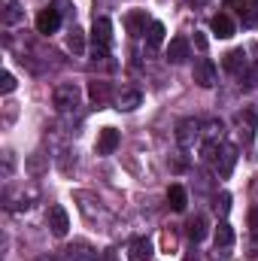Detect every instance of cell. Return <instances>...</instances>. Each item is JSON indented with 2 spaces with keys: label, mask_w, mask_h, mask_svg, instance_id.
Returning a JSON list of instances; mask_svg holds the SVG:
<instances>
[{
  "label": "cell",
  "mask_w": 258,
  "mask_h": 261,
  "mask_svg": "<svg viewBox=\"0 0 258 261\" xmlns=\"http://www.w3.org/2000/svg\"><path fill=\"white\" fill-rule=\"evenodd\" d=\"M52 103H55L58 113H73V110L79 107V88H76L73 82H61V85H55V91H52Z\"/></svg>",
  "instance_id": "obj_1"
},
{
  "label": "cell",
  "mask_w": 258,
  "mask_h": 261,
  "mask_svg": "<svg viewBox=\"0 0 258 261\" xmlns=\"http://www.w3.org/2000/svg\"><path fill=\"white\" fill-rule=\"evenodd\" d=\"M37 200V189H6L3 192V206L6 210H31Z\"/></svg>",
  "instance_id": "obj_2"
},
{
  "label": "cell",
  "mask_w": 258,
  "mask_h": 261,
  "mask_svg": "<svg viewBox=\"0 0 258 261\" xmlns=\"http://www.w3.org/2000/svg\"><path fill=\"white\" fill-rule=\"evenodd\" d=\"M210 164H213L216 176L228 179V176H231V170H234V164H237V149H234V146H228V143H222V146H219V152H216V158H213Z\"/></svg>",
  "instance_id": "obj_3"
},
{
  "label": "cell",
  "mask_w": 258,
  "mask_h": 261,
  "mask_svg": "<svg viewBox=\"0 0 258 261\" xmlns=\"http://www.w3.org/2000/svg\"><path fill=\"white\" fill-rule=\"evenodd\" d=\"M200 130H203V122H197V119H179L176 122V143L183 149H192L194 143L200 140Z\"/></svg>",
  "instance_id": "obj_4"
},
{
  "label": "cell",
  "mask_w": 258,
  "mask_h": 261,
  "mask_svg": "<svg viewBox=\"0 0 258 261\" xmlns=\"http://www.w3.org/2000/svg\"><path fill=\"white\" fill-rule=\"evenodd\" d=\"M216 252H213V258H222V261H228L231 258V246H234V228L222 219L219 222V228H216Z\"/></svg>",
  "instance_id": "obj_5"
},
{
  "label": "cell",
  "mask_w": 258,
  "mask_h": 261,
  "mask_svg": "<svg viewBox=\"0 0 258 261\" xmlns=\"http://www.w3.org/2000/svg\"><path fill=\"white\" fill-rule=\"evenodd\" d=\"M76 200H79V210H82V216H85L88 222H104V219H107V210L100 206V200H97L94 195L76 192Z\"/></svg>",
  "instance_id": "obj_6"
},
{
  "label": "cell",
  "mask_w": 258,
  "mask_h": 261,
  "mask_svg": "<svg viewBox=\"0 0 258 261\" xmlns=\"http://www.w3.org/2000/svg\"><path fill=\"white\" fill-rule=\"evenodd\" d=\"M46 222H49V228H52L55 237H67V231H70V216H67V210L61 203H52V206H49Z\"/></svg>",
  "instance_id": "obj_7"
},
{
  "label": "cell",
  "mask_w": 258,
  "mask_h": 261,
  "mask_svg": "<svg viewBox=\"0 0 258 261\" xmlns=\"http://www.w3.org/2000/svg\"><path fill=\"white\" fill-rule=\"evenodd\" d=\"M194 82H197L200 88H213V85L219 82V70H216V64H213L210 58H200V61L194 64Z\"/></svg>",
  "instance_id": "obj_8"
},
{
  "label": "cell",
  "mask_w": 258,
  "mask_h": 261,
  "mask_svg": "<svg viewBox=\"0 0 258 261\" xmlns=\"http://www.w3.org/2000/svg\"><path fill=\"white\" fill-rule=\"evenodd\" d=\"M64 252H67V261H97V249L91 243H85V240H73Z\"/></svg>",
  "instance_id": "obj_9"
},
{
  "label": "cell",
  "mask_w": 258,
  "mask_h": 261,
  "mask_svg": "<svg viewBox=\"0 0 258 261\" xmlns=\"http://www.w3.org/2000/svg\"><path fill=\"white\" fill-rule=\"evenodd\" d=\"M58 24H61V12L58 9H52V6H46V9H40V15H37V31L40 34H55L58 31Z\"/></svg>",
  "instance_id": "obj_10"
},
{
  "label": "cell",
  "mask_w": 258,
  "mask_h": 261,
  "mask_svg": "<svg viewBox=\"0 0 258 261\" xmlns=\"http://www.w3.org/2000/svg\"><path fill=\"white\" fill-rule=\"evenodd\" d=\"M122 143V134L116 128H104L97 134V155H113Z\"/></svg>",
  "instance_id": "obj_11"
},
{
  "label": "cell",
  "mask_w": 258,
  "mask_h": 261,
  "mask_svg": "<svg viewBox=\"0 0 258 261\" xmlns=\"http://www.w3.org/2000/svg\"><path fill=\"white\" fill-rule=\"evenodd\" d=\"M91 40L110 49V43H113V21H110L107 15H100V18H94V24H91Z\"/></svg>",
  "instance_id": "obj_12"
},
{
  "label": "cell",
  "mask_w": 258,
  "mask_h": 261,
  "mask_svg": "<svg viewBox=\"0 0 258 261\" xmlns=\"http://www.w3.org/2000/svg\"><path fill=\"white\" fill-rule=\"evenodd\" d=\"M149 15H146V9H134V12H128L125 15V28H128L131 37H140V34H146L149 31Z\"/></svg>",
  "instance_id": "obj_13"
},
{
  "label": "cell",
  "mask_w": 258,
  "mask_h": 261,
  "mask_svg": "<svg viewBox=\"0 0 258 261\" xmlns=\"http://www.w3.org/2000/svg\"><path fill=\"white\" fill-rule=\"evenodd\" d=\"M210 28H213V34H216V37H222V40H228V37H234V34H237V24H234V18H231L228 12L213 15Z\"/></svg>",
  "instance_id": "obj_14"
},
{
  "label": "cell",
  "mask_w": 258,
  "mask_h": 261,
  "mask_svg": "<svg viewBox=\"0 0 258 261\" xmlns=\"http://www.w3.org/2000/svg\"><path fill=\"white\" fill-rule=\"evenodd\" d=\"M189 40L186 37H173L170 43H167V61L170 64H183V61H189Z\"/></svg>",
  "instance_id": "obj_15"
},
{
  "label": "cell",
  "mask_w": 258,
  "mask_h": 261,
  "mask_svg": "<svg viewBox=\"0 0 258 261\" xmlns=\"http://www.w3.org/2000/svg\"><path fill=\"white\" fill-rule=\"evenodd\" d=\"M0 18H3V24H6V28L18 24V21L24 18L21 3H18V0H0Z\"/></svg>",
  "instance_id": "obj_16"
},
{
  "label": "cell",
  "mask_w": 258,
  "mask_h": 261,
  "mask_svg": "<svg viewBox=\"0 0 258 261\" xmlns=\"http://www.w3.org/2000/svg\"><path fill=\"white\" fill-rule=\"evenodd\" d=\"M140 103H143V91L140 88H122V94L116 97V110H122V113H134Z\"/></svg>",
  "instance_id": "obj_17"
},
{
  "label": "cell",
  "mask_w": 258,
  "mask_h": 261,
  "mask_svg": "<svg viewBox=\"0 0 258 261\" xmlns=\"http://www.w3.org/2000/svg\"><path fill=\"white\" fill-rule=\"evenodd\" d=\"M186 234H189L192 243H200V240L210 234V228H207V216H203V213H194L192 219L186 222Z\"/></svg>",
  "instance_id": "obj_18"
},
{
  "label": "cell",
  "mask_w": 258,
  "mask_h": 261,
  "mask_svg": "<svg viewBox=\"0 0 258 261\" xmlns=\"http://www.w3.org/2000/svg\"><path fill=\"white\" fill-rule=\"evenodd\" d=\"M225 70H228V73H234V76H243V73L249 70L246 52H243V49H231V52L225 55Z\"/></svg>",
  "instance_id": "obj_19"
},
{
  "label": "cell",
  "mask_w": 258,
  "mask_h": 261,
  "mask_svg": "<svg viewBox=\"0 0 258 261\" xmlns=\"http://www.w3.org/2000/svg\"><path fill=\"white\" fill-rule=\"evenodd\" d=\"M128 258L131 261H149L152 258V243H149V237H137V240H131Z\"/></svg>",
  "instance_id": "obj_20"
},
{
  "label": "cell",
  "mask_w": 258,
  "mask_h": 261,
  "mask_svg": "<svg viewBox=\"0 0 258 261\" xmlns=\"http://www.w3.org/2000/svg\"><path fill=\"white\" fill-rule=\"evenodd\" d=\"M200 140L203 143H225V125L222 122H203V130H200Z\"/></svg>",
  "instance_id": "obj_21"
},
{
  "label": "cell",
  "mask_w": 258,
  "mask_h": 261,
  "mask_svg": "<svg viewBox=\"0 0 258 261\" xmlns=\"http://www.w3.org/2000/svg\"><path fill=\"white\" fill-rule=\"evenodd\" d=\"M167 203H170V210L183 213V210H186V203H189L186 189H183V186H170V189H167Z\"/></svg>",
  "instance_id": "obj_22"
},
{
  "label": "cell",
  "mask_w": 258,
  "mask_h": 261,
  "mask_svg": "<svg viewBox=\"0 0 258 261\" xmlns=\"http://www.w3.org/2000/svg\"><path fill=\"white\" fill-rule=\"evenodd\" d=\"M67 46H70V52L73 55H82V49H85V31L82 28H70V34H67Z\"/></svg>",
  "instance_id": "obj_23"
},
{
  "label": "cell",
  "mask_w": 258,
  "mask_h": 261,
  "mask_svg": "<svg viewBox=\"0 0 258 261\" xmlns=\"http://www.w3.org/2000/svg\"><path fill=\"white\" fill-rule=\"evenodd\" d=\"M164 34H167L164 24H161V21H152L149 31H146V43H149V49H158V46L164 43Z\"/></svg>",
  "instance_id": "obj_24"
},
{
  "label": "cell",
  "mask_w": 258,
  "mask_h": 261,
  "mask_svg": "<svg viewBox=\"0 0 258 261\" xmlns=\"http://www.w3.org/2000/svg\"><path fill=\"white\" fill-rule=\"evenodd\" d=\"M24 167H28V173H31L34 179H40V176L46 173V158H43V152H34V155L28 158V164H24Z\"/></svg>",
  "instance_id": "obj_25"
},
{
  "label": "cell",
  "mask_w": 258,
  "mask_h": 261,
  "mask_svg": "<svg viewBox=\"0 0 258 261\" xmlns=\"http://www.w3.org/2000/svg\"><path fill=\"white\" fill-rule=\"evenodd\" d=\"M88 94H91V100H94V103H104V100L110 97V85H107V82H100V79H94V82L88 85Z\"/></svg>",
  "instance_id": "obj_26"
},
{
  "label": "cell",
  "mask_w": 258,
  "mask_h": 261,
  "mask_svg": "<svg viewBox=\"0 0 258 261\" xmlns=\"http://www.w3.org/2000/svg\"><path fill=\"white\" fill-rule=\"evenodd\" d=\"M237 125H240V134L246 130V140H252V130H255V116H252V110L237 113Z\"/></svg>",
  "instance_id": "obj_27"
},
{
  "label": "cell",
  "mask_w": 258,
  "mask_h": 261,
  "mask_svg": "<svg viewBox=\"0 0 258 261\" xmlns=\"http://www.w3.org/2000/svg\"><path fill=\"white\" fill-rule=\"evenodd\" d=\"M213 210H216V213L225 219V216H228V210H231V195H228V192L216 195V200H213Z\"/></svg>",
  "instance_id": "obj_28"
},
{
  "label": "cell",
  "mask_w": 258,
  "mask_h": 261,
  "mask_svg": "<svg viewBox=\"0 0 258 261\" xmlns=\"http://www.w3.org/2000/svg\"><path fill=\"white\" fill-rule=\"evenodd\" d=\"M58 167H61V173H67V176H70V173H73V167H76V155L64 149V152L58 155Z\"/></svg>",
  "instance_id": "obj_29"
},
{
  "label": "cell",
  "mask_w": 258,
  "mask_h": 261,
  "mask_svg": "<svg viewBox=\"0 0 258 261\" xmlns=\"http://www.w3.org/2000/svg\"><path fill=\"white\" fill-rule=\"evenodd\" d=\"M240 15H243V24H246V28H258V3L255 6H246Z\"/></svg>",
  "instance_id": "obj_30"
},
{
  "label": "cell",
  "mask_w": 258,
  "mask_h": 261,
  "mask_svg": "<svg viewBox=\"0 0 258 261\" xmlns=\"http://www.w3.org/2000/svg\"><path fill=\"white\" fill-rule=\"evenodd\" d=\"M0 88H3V94H12V91H15V76H12L9 70H3V76H0Z\"/></svg>",
  "instance_id": "obj_31"
},
{
  "label": "cell",
  "mask_w": 258,
  "mask_h": 261,
  "mask_svg": "<svg viewBox=\"0 0 258 261\" xmlns=\"http://www.w3.org/2000/svg\"><path fill=\"white\" fill-rule=\"evenodd\" d=\"M161 243H164V249H167V252H176V243H179V240H176V231H164Z\"/></svg>",
  "instance_id": "obj_32"
},
{
  "label": "cell",
  "mask_w": 258,
  "mask_h": 261,
  "mask_svg": "<svg viewBox=\"0 0 258 261\" xmlns=\"http://www.w3.org/2000/svg\"><path fill=\"white\" fill-rule=\"evenodd\" d=\"M52 9H58L61 15H73V9H70V0H52Z\"/></svg>",
  "instance_id": "obj_33"
},
{
  "label": "cell",
  "mask_w": 258,
  "mask_h": 261,
  "mask_svg": "<svg viewBox=\"0 0 258 261\" xmlns=\"http://www.w3.org/2000/svg\"><path fill=\"white\" fill-rule=\"evenodd\" d=\"M246 82H249V85H258V61L249 64V70H246Z\"/></svg>",
  "instance_id": "obj_34"
},
{
  "label": "cell",
  "mask_w": 258,
  "mask_h": 261,
  "mask_svg": "<svg viewBox=\"0 0 258 261\" xmlns=\"http://www.w3.org/2000/svg\"><path fill=\"white\" fill-rule=\"evenodd\" d=\"M12 164H15L12 152H3V176H9V173H12Z\"/></svg>",
  "instance_id": "obj_35"
},
{
  "label": "cell",
  "mask_w": 258,
  "mask_h": 261,
  "mask_svg": "<svg viewBox=\"0 0 258 261\" xmlns=\"http://www.w3.org/2000/svg\"><path fill=\"white\" fill-rule=\"evenodd\" d=\"M249 228H252V237H258V206L249 210Z\"/></svg>",
  "instance_id": "obj_36"
},
{
  "label": "cell",
  "mask_w": 258,
  "mask_h": 261,
  "mask_svg": "<svg viewBox=\"0 0 258 261\" xmlns=\"http://www.w3.org/2000/svg\"><path fill=\"white\" fill-rule=\"evenodd\" d=\"M34 261H58V255H40V258H34Z\"/></svg>",
  "instance_id": "obj_37"
}]
</instances>
